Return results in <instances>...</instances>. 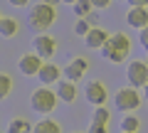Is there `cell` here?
<instances>
[{
    "label": "cell",
    "instance_id": "obj_1",
    "mask_svg": "<svg viewBox=\"0 0 148 133\" xmlns=\"http://www.w3.org/2000/svg\"><path fill=\"white\" fill-rule=\"evenodd\" d=\"M101 54H104V59H109L111 64L126 62V57L131 54V37L123 35V32H114V35H109L106 44L101 47Z\"/></svg>",
    "mask_w": 148,
    "mask_h": 133
},
{
    "label": "cell",
    "instance_id": "obj_2",
    "mask_svg": "<svg viewBox=\"0 0 148 133\" xmlns=\"http://www.w3.org/2000/svg\"><path fill=\"white\" fill-rule=\"evenodd\" d=\"M54 20H57V10H54V5H47V3H37V5H32L30 10V27L37 32H45L49 30V27L54 25Z\"/></svg>",
    "mask_w": 148,
    "mask_h": 133
},
{
    "label": "cell",
    "instance_id": "obj_3",
    "mask_svg": "<svg viewBox=\"0 0 148 133\" xmlns=\"http://www.w3.org/2000/svg\"><path fill=\"white\" fill-rule=\"evenodd\" d=\"M57 101H59L57 91H52L49 86H40V89H35V91H32V96H30L32 111L42 113V116H47V113H52L54 108H57Z\"/></svg>",
    "mask_w": 148,
    "mask_h": 133
},
{
    "label": "cell",
    "instance_id": "obj_4",
    "mask_svg": "<svg viewBox=\"0 0 148 133\" xmlns=\"http://www.w3.org/2000/svg\"><path fill=\"white\" fill-rule=\"evenodd\" d=\"M114 104H116L119 111H123V113H133L138 106H141V94H138V89H133V86H123V89L116 91V96H114Z\"/></svg>",
    "mask_w": 148,
    "mask_h": 133
},
{
    "label": "cell",
    "instance_id": "obj_5",
    "mask_svg": "<svg viewBox=\"0 0 148 133\" xmlns=\"http://www.w3.org/2000/svg\"><path fill=\"white\" fill-rule=\"evenodd\" d=\"M126 79H128V86H133V89H143V86L148 84V62H143V59H133V62L126 67Z\"/></svg>",
    "mask_w": 148,
    "mask_h": 133
},
{
    "label": "cell",
    "instance_id": "obj_6",
    "mask_svg": "<svg viewBox=\"0 0 148 133\" xmlns=\"http://www.w3.org/2000/svg\"><path fill=\"white\" fill-rule=\"evenodd\" d=\"M32 44H35V54L37 57H42L45 62L47 59H52L54 57V52H57V40L52 37V35H37L35 40H32Z\"/></svg>",
    "mask_w": 148,
    "mask_h": 133
},
{
    "label": "cell",
    "instance_id": "obj_7",
    "mask_svg": "<svg viewBox=\"0 0 148 133\" xmlns=\"http://www.w3.org/2000/svg\"><path fill=\"white\" fill-rule=\"evenodd\" d=\"M84 96H86V101L94 104V106H106V99H109V89H106L104 81L94 79V81H89V84H86Z\"/></svg>",
    "mask_w": 148,
    "mask_h": 133
},
{
    "label": "cell",
    "instance_id": "obj_8",
    "mask_svg": "<svg viewBox=\"0 0 148 133\" xmlns=\"http://www.w3.org/2000/svg\"><path fill=\"white\" fill-rule=\"evenodd\" d=\"M42 64H45L42 57H37L35 52H27V54H22V57H20L17 69H20V74H25V76H32V74L37 76V72H40V67H42Z\"/></svg>",
    "mask_w": 148,
    "mask_h": 133
},
{
    "label": "cell",
    "instance_id": "obj_9",
    "mask_svg": "<svg viewBox=\"0 0 148 133\" xmlns=\"http://www.w3.org/2000/svg\"><path fill=\"white\" fill-rule=\"evenodd\" d=\"M86 69H89V59H84V57H74L72 62L64 67V79H69V81H79L82 76L86 74Z\"/></svg>",
    "mask_w": 148,
    "mask_h": 133
},
{
    "label": "cell",
    "instance_id": "obj_10",
    "mask_svg": "<svg viewBox=\"0 0 148 133\" xmlns=\"http://www.w3.org/2000/svg\"><path fill=\"white\" fill-rule=\"evenodd\" d=\"M37 79H40L42 86L57 84V81H62V69H59L57 64H52V62H45L42 67H40V72H37Z\"/></svg>",
    "mask_w": 148,
    "mask_h": 133
},
{
    "label": "cell",
    "instance_id": "obj_11",
    "mask_svg": "<svg viewBox=\"0 0 148 133\" xmlns=\"http://www.w3.org/2000/svg\"><path fill=\"white\" fill-rule=\"evenodd\" d=\"M57 96H59V101L64 104H74L77 101V81H69V79H62L57 81Z\"/></svg>",
    "mask_w": 148,
    "mask_h": 133
},
{
    "label": "cell",
    "instance_id": "obj_12",
    "mask_svg": "<svg viewBox=\"0 0 148 133\" xmlns=\"http://www.w3.org/2000/svg\"><path fill=\"white\" fill-rule=\"evenodd\" d=\"M126 22L131 27H136V30L148 27V8H131L126 12Z\"/></svg>",
    "mask_w": 148,
    "mask_h": 133
},
{
    "label": "cell",
    "instance_id": "obj_13",
    "mask_svg": "<svg viewBox=\"0 0 148 133\" xmlns=\"http://www.w3.org/2000/svg\"><path fill=\"white\" fill-rule=\"evenodd\" d=\"M106 40H109V32H106V30H101V27H91L89 35L84 37V42H86V47H91V49H101L106 44Z\"/></svg>",
    "mask_w": 148,
    "mask_h": 133
},
{
    "label": "cell",
    "instance_id": "obj_14",
    "mask_svg": "<svg viewBox=\"0 0 148 133\" xmlns=\"http://www.w3.org/2000/svg\"><path fill=\"white\" fill-rule=\"evenodd\" d=\"M17 32H20L17 17H12V15H3V20H0V35H3V37H15Z\"/></svg>",
    "mask_w": 148,
    "mask_h": 133
},
{
    "label": "cell",
    "instance_id": "obj_15",
    "mask_svg": "<svg viewBox=\"0 0 148 133\" xmlns=\"http://www.w3.org/2000/svg\"><path fill=\"white\" fill-rule=\"evenodd\" d=\"M32 133H62V128H59V123L52 121V118H42L40 123L32 126Z\"/></svg>",
    "mask_w": 148,
    "mask_h": 133
},
{
    "label": "cell",
    "instance_id": "obj_16",
    "mask_svg": "<svg viewBox=\"0 0 148 133\" xmlns=\"http://www.w3.org/2000/svg\"><path fill=\"white\" fill-rule=\"evenodd\" d=\"M8 133H32V126H30L27 118L15 116V118L10 121V126H8Z\"/></svg>",
    "mask_w": 148,
    "mask_h": 133
},
{
    "label": "cell",
    "instance_id": "obj_17",
    "mask_svg": "<svg viewBox=\"0 0 148 133\" xmlns=\"http://www.w3.org/2000/svg\"><path fill=\"white\" fill-rule=\"evenodd\" d=\"M138 128H141V121H138V116H133V113H123V118H121V131L138 133Z\"/></svg>",
    "mask_w": 148,
    "mask_h": 133
},
{
    "label": "cell",
    "instance_id": "obj_18",
    "mask_svg": "<svg viewBox=\"0 0 148 133\" xmlns=\"http://www.w3.org/2000/svg\"><path fill=\"white\" fill-rule=\"evenodd\" d=\"M72 8H74V15L77 17H89L91 10H94V3L91 0H77Z\"/></svg>",
    "mask_w": 148,
    "mask_h": 133
},
{
    "label": "cell",
    "instance_id": "obj_19",
    "mask_svg": "<svg viewBox=\"0 0 148 133\" xmlns=\"http://www.w3.org/2000/svg\"><path fill=\"white\" fill-rule=\"evenodd\" d=\"M91 27H94V25H91L89 17H79V20H77V25H74V35H79V37H86Z\"/></svg>",
    "mask_w": 148,
    "mask_h": 133
},
{
    "label": "cell",
    "instance_id": "obj_20",
    "mask_svg": "<svg viewBox=\"0 0 148 133\" xmlns=\"http://www.w3.org/2000/svg\"><path fill=\"white\" fill-rule=\"evenodd\" d=\"M10 91H12V76L0 72V99H5Z\"/></svg>",
    "mask_w": 148,
    "mask_h": 133
},
{
    "label": "cell",
    "instance_id": "obj_21",
    "mask_svg": "<svg viewBox=\"0 0 148 133\" xmlns=\"http://www.w3.org/2000/svg\"><path fill=\"white\" fill-rule=\"evenodd\" d=\"M91 118H94L96 123H109V121H111V113H109V108H106V106H96Z\"/></svg>",
    "mask_w": 148,
    "mask_h": 133
},
{
    "label": "cell",
    "instance_id": "obj_22",
    "mask_svg": "<svg viewBox=\"0 0 148 133\" xmlns=\"http://www.w3.org/2000/svg\"><path fill=\"white\" fill-rule=\"evenodd\" d=\"M89 133H109V123H96V121H91Z\"/></svg>",
    "mask_w": 148,
    "mask_h": 133
},
{
    "label": "cell",
    "instance_id": "obj_23",
    "mask_svg": "<svg viewBox=\"0 0 148 133\" xmlns=\"http://www.w3.org/2000/svg\"><path fill=\"white\" fill-rule=\"evenodd\" d=\"M138 32H141V35H138V40H141V47L148 52V27H143V30H138Z\"/></svg>",
    "mask_w": 148,
    "mask_h": 133
},
{
    "label": "cell",
    "instance_id": "obj_24",
    "mask_svg": "<svg viewBox=\"0 0 148 133\" xmlns=\"http://www.w3.org/2000/svg\"><path fill=\"white\" fill-rule=\"evenodd\" d=\"M91 3H94V8H99V10H106L114 0H91Z\"/></svg>",
    "mask_w": 148,
    "mask_h": 133
},
{
    "label": "cell",
    "instance_id": "obj_25",
    "mask_svg": "<svg viewBox=\"0 0 148 133\" xmlns=\"http://www.w3.org/2000/svg\"><path fill=\"white\" fill-rule=\"evenodd\" d=\"M131 8H148V0H128Z\"/></svg>",
    "mask_w": 148,
    "mask_h": 133
},
{
    "label": "cell",
    "instance_id": "obj_26",
    "mask_svg": "<svg viewBox=\"0 0 148 133\" xmlns=\"http://www.w3.org/2000/svg\"><path fill=\"white\" fill-rule=\"evenodd\" d=\"M8 3H10V5H15V8H27V3H30V0H8Z\"/></svg>",
    "mask_w": 148,
    "mask_h": 133
},
{
    "label": "cell",
    "instance_id": "obj_27",
    "mask_svg": "<svg viewBox=\"0 0 148 133\" xmlns=\"http://www.w3.org/2000/svg\"><path fill=\"white\" fill-rule=\"evenodd\" d=\"M40 3H47V5H57V3H62V0H40Z\"/></svg>",
    "mask_w": 148,
    "mask_h": 133
},
{
    "label": "cell",
    "instance_id": "obj_28",
    "mask_svg": "<svg viewBox=\"0 0 148 133\" xmlns=\"http://www.w3.org/2000/svg\"><path fill=\"white\" fill-rule=\"evenodd\" d=\"M62 3H67V5H74V3H77V0H62Z\"/></svg>",
    "mask_w": 148,
    "mask_h": 133
},
{
    "label": "cell",
    "instance_id": "obj_29",
    "mask_svg": "<svg viewBox=\"0 0 148 133\" xmlns=\"http://www.w3.org/2000/svg\"><path fill=\"white\" fill-rule=\"evenodd\" d=\"M143 94H146V99H148V84H146V86H143Z\"/></svg>",
    "mask_w": 148,
    "mask_h": 133
},
{
    "label": "cell",
    "instance_id": "obj_30",
    "mask_svg": "<svg viewBox=\"0 0 148 133\" xmlns=\"http://www.w3.org/2000/svg\"><path fill=\"white\" fill-rule=\"evenodd\" d=\"M74 133H82V131H74Z\"/></svg>",
    "mask_w": 148,
    "mask_h": 133
},
{
    "label": "cell",
    "instance_id": "obj_31",
    "mask_svg": "<svg viewBox=\"0 0 148 133\" xmlns=\"http://www.w3.org/2000/svg\"><path fill=\"white\" fill-rule=\"evenodd\" d=\"M121 133H128V131H121Z\"/></svg>",
    "mask_w": 148,
    "mask_h": 133
},
{
    "label": "cell",
    "instance_id": "obj_32",
    "mask_svg": "<svg viewBox=\"0 0 148 133\" xmlns=\"http://www.w3.org/2000/svg\"><path fill=\"white\" fill-rule=\"evenodd\" d=\"M0 20H3V15H0Z\"/></svg>",
    "mask_w": 148,
    "mask_h": 133
},
{
    "label": "cell",
    "instance_id": "obj_33",
    "mask_svg": "<svg viewBox=\"0 0 148 133\" xmlns=\"http://www.w3.org/2000/svg\"><path fill=\"white\" fill-rule=\"evenodd\" d=\"M146 62H148V59H146Z\"/></svg>",
    "mask_w": 148,
    "mask_h": 133
}]
</instances>
